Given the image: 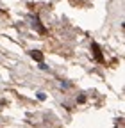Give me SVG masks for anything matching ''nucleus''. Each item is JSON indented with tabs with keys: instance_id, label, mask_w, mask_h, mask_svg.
Segmentation results:
<instances>
[{
	"instance_id": "obj_3",
	"label": "nucleus",
	"mask_w": 125,
	"mask_h": 128,
	"mask_svg": "<svg viewBox=\"0 0 125 128\" xmlns=\"http://www.w3.org/2000/svg\"><path fill=\"white\" fill-rule=\"evenodd\" d=\"M30 55H32V59H36L38 62H43V54H41L39 50H32V52H30Z\"/></svg>"
},
{
	"instance_id": "obj_4",
	"label": "nucleus",
	"mask_w": 125,
	"mask_h": 128,
	"mask_svg": "<svg viewBox=\"0 0 125 128\" xmlns=\"http://www.w3.org/2000/svg\"><path fill=\"white\" fill-rule=\"evenodd\" d=\"M45 98H46V96H45V92H38V100H41V102H43Z\"/></svg>"
},
{
	"instance_id": "obj_2",
	"label": "nucleus",
	"mask_w": 125,
	"mask_h": 128,
	"mask_svg": "<svg viewBox=\"0 0 125 128\" xmlns=\"http://www.w3.org/2000/svg\"><path fill=\"white\" fill-rule=\"evenodd\" d=\"M32 25L38 28V32H39V34H45V32H46V30H45V27L41 25V22H39V18H38V16L34 18V23H32Z\"/></svg>"
},
{
	"instance_id": "obj_1",
	"label": "nucleus",
	"mask_w": 125,
	"mask_h": 128,
	"mask_svg": "<svg viewBox=\"0 0 125 128\" xmlns=\"http://www.w3.org/2000/svg\"><path fill=\"white\" fill-rule=\"evenodd\" d=\"M91 48H93V55L98 62H104V57H102V52H100V46L97 43H91Z\"/></svg>"
}]
</instances>
